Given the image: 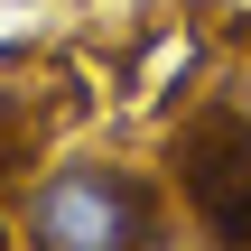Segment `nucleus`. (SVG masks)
Returning <instances> with one entry per match:
<instances>
[{"label": "nucleus", "mask_w": 251, "mask_h": 251, "mask_svg": "<svg viewBox=\"0 0 251 251\" xmlns=\"http://www.w3.org/2000/svg\"><path fill=\"white\" fill-rule=\"evenodd\" d=\"M168 177L149 158H121V149H75L56 168H37L19 186V214H9V242L19 251H177L168 233Z\"/></svg>", "instance_id": "1"}, {"label": "nucleus", "mask_w": 251, "mask_h": 251, "mask_svg": "<svg viewBox=\"0 0 251 251\" xmlns=\"http://www.w3.org/2000/svg\"><path fill=\"white\" fill-rule=\"evenodd\" d=\"M168 205L186 224V251H251V112L242 102H205L177 140H168Z\"/></svg>", "instance_id": "2"}, {"label": "nucleus", "mask_w": 251, "mask_h": 251, "mask_svg": "<svg viewBox=\"0 0 251 251\" xmlns=\"http://www.w3.org/2000/svg\"><path fill=\"white\" fill-rule=\"evenodd\" d=\"M28 149H37V112L0 93V177H28Z\"/></svg>", "instance_id": "3"}, {"label": "nucleus", "mask_w": 251, "mask_h": 251, "mask_svg": "<svg viewBox=\"0 0 251 251\" xmlns=\"http://www.w3.org/2000/svg\"><path fill=\"white\" fill-rule=\"evenodd\" d=\"M224 102H242V112H251V47L233 56V65H224Z\"/></svg>", "instance_id": "4"}]
</instances>
